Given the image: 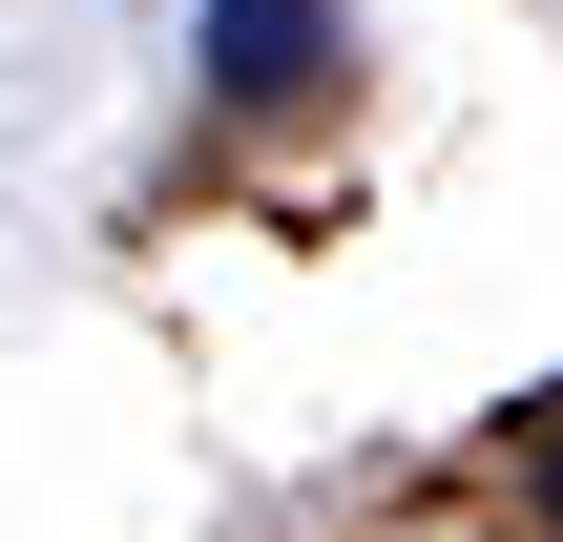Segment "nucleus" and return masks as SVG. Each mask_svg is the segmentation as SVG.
<instances>
[{"label": "nucleus", "instance_id": "f03ea898", "mask_svg": "<svg viewBox=\"0 0 563 542\" xmlns=\"http://www.w3.org/2000/svg\"><path fill=\"white\" fill-rule=\"evenodd\" d=\"M543 542H563V439H543Z\"/></svg>", "mask_w": 563, "mask_h": 542}, {"label": "nucleus", "instance_id": "f257e3e1", "mask_svg": "<svg viewBox=\"0 0 563 542\" xmlns=\"http://www.w3.org/2000/svg\"><path fill=\"white\" fill-rule=\"evenodd\" d=\"M188 84H209L230 125H292V104L355 84V0H209V21H188Z\"/></svg>", "mask_w": 563, "mask_h": 542}]
</instances>
